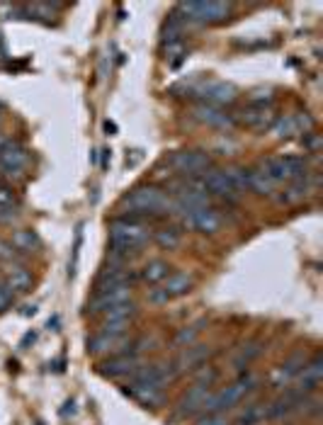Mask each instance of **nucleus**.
Returning <instances> with one entry per match:
<instances>
[{"label":"nucleus","mask_w":323,"mask_h":425,"mask_svg":"<svg viewBox=\"0 0 323 425\" xmlns=\"http://www.w3.org/2000/svg\"><path fill=\"white\" fill-rule=\"evenodd\" d=\"M209 393H212V387H204V384H195V387H190L180 396L178 406H175V418L187 420V418H192V415L202 413L204 401H207Z\"/></svg>","instance_id":"12"},{"label":"nucleus","mask_w":323,"mask_h":425,"mask_svg":"<svg viewBox=\"0 0 323 425\" xmlns=\"http://www.w3.org/2000/svg\"><path fill=\"white\" fill-rule=\"evenodd\" d=\"M17 207H20L17 192L3 182V185H0V212H10V209H17Z\"/></svg>","instance_id":"36"},{"label":"nucleus","mask_w":323,"mask_h":425,"mask_svg":"<svg viewBox=\"0 0 323 425\" xmlns=\"http://www.w3.org/2000/svg\"><path fill=\"white\" fill-rule=\"evenodd\" d=\"M178 17L185 25H219L226 22L233 12L231 3H180L175 8Z\"/></svg>","instance_id":"5"},{"label":"nucleus","mask_w":323,"mask_h":425,"mask_svg":"<svg viewBox=\"0 0 323 425\" xmlns=\"http://www.w3.org/2000/svg\"><path fill=\"white\" fill-rule=\"evenodd\" d=\"M139 314V308L134 302H124V304H117V306L107 308L105 314H102V321H119V324H132V319Z\"/></svg>","instance_id":"32"},{"label":"nucleus","mask_w":323,"mask_h":425,"mask_svg":"<svg viewBox=\"0 0 323 425\" xmlns=\"http://www.w3.org/2000/svg\"><path fill=\"white\" fill-rule=\"evenodd\" d=\"M307 365V357L302 355V352H294L291 357H287L285 362H282L280 367H275V372L270 374V384L275 389H285L289 387L294 379H297L299 369Z\"/></svg>","instance_id":"19"},{"label":"nucleus","mask_w":323,"mask_h":425,"mask_svg":"<svg viewBox=\"0 0 323 425\" xmlns=\"http://www.w3.org/2000/svg\"><path fill=\"white\" fill-rule=\"evenodd\" d=\"M250 105H272V90L267 88V90H253L250 93Z\"/></svg>","instance_id":"41"},{"label":"nucleus","mask_w":323,"mask_h":425,"mask_svg":"<svg viewBox=\"0 0 323 425\" xmlns=\"http://www.w3.org/2000/svg\"><path fill=\"white\" fill-rule=\"evenodd\" d=\"M146 299H149V304H156V306H160V304H168V299H165V294L160 292V287H151L149 294H146Z\"/></svg>","instance_id":"43"},{"label":"nucleus","mask_w":323,"mask_h":425,"mask_svg":"<svg viewBox=\"0 0 323 425\" xmlns=\"http://www.w3.org/2000/svg\"><path fill=\"white\" fill-rule=\"evenodd\" d=\"M309 396H302L297 389H287L282 396H277L275 401L267 404V420H277V418H285V415L291 413H299L307 404Z\"/></svg>","instance_id":"16"},{"label":"nucleus","mask_w":323,"mask_h":425,"mask_svg":"<svg viewBox=\"0 0 323 425\" xmlns=\"http://www.w3.org/2000/svg\"><path fill=\"white\" fill-rule=\"evenodd\" d=\"M151 229L139 217H119L110 223V248L115 263H122L124 255L139 253L151 241Z\"/></svg>","instance_id":"1"},{"label":"nucleus","mask_w":323,"mask_h":425,"mask_svg":"<svg viewBox=\"0 0 323 425\" xmlns=\"http://www.w3.org/2000/svg\"><path fill=\"white\" fill-rule=\"evenodd\" d=\"M151 239H154L156 243L160 245V248L175 250V248H180V243H182V231H180V229H173V226H168V229L156 231V236H151Z\"/></svg>","instance_id":"33"},{"label":"nucleus","mask_w":323,"mask_h":425,"mask_svg":"<svg viewBox=\"0 0 323 425\" xmlns=\"http://www.w3.org/2000/svg\"><path fill=\"white\" fill-rule=\"evenodd\" d=\"M12 302H15V297H12V292L5 287V282H3V277H0V311H5Z\"/></svg>","instance_id":"42"},{"label":"nucleus","mask_w":323,"mask_h":425,"mask_svg":"<svg viewBox=\"0 0 323 425\" xmlns=\"http://www.w3.org/2000/svg\"><path fill=\"white\" fill-rule=\"evenodd\" d=\"M141 365L143 362L139 355H127V352H122V355H112L107 362H100L97 372L110 379H132V374L136 372Z\"/></svg>","instance_id":"13"},{"label":"nucleus","mask_w":323,"mask_h":425,"mask_svg":"<svg viewBox=\"0 0 323 425\" xmlns=\"http://www.w3.org/2000/svg\"><path fill=\"white\" fill-rule=\"evenodd\" d=\"M168 275H170V263L163 260V258H154V260H149L139 270V280L151 284V287H158Z\"/></svg>","instance_id":"26"},{"label":"nucleus","mask_w":323,"mask_h":425,"mask_svg":"<svg viewBox=\"0 0 323 425\" xmlns=\"http://www.w3.org/2000/svg\"><path fill=\"white\" fill-rule=\"evenodd\" d=\"M263 350H265V343H263V340H248V343H243L239 350L233 352L231 367L236 369V372L243 374L246 369H248V367L253 365L260 355H263Z\"/></svg>","instance_id":"22"},{"label":"nucleus","mask_w":323,"mask_h":425,"mask_svg":"<svg viewBox=\"0 0 323 425\" xmlns=\"http://www.w3.org/2000/svg\"><path fill=\"white\" fill-rule=\"evenodd\" d=\"M275 185H289V182L307 180L309 175V163L304 156H267L260 160L258 165Z\"/></svg>","instance_id":"4"},{"label":"nucleus","mask_w":323,"mask_h":425,"mask_svg":"<svg viewBox=\"0 0 323 425\" xmlns=\"http://www.w3.org/2000/svg\"><path fill=\"white\" fill-rule=\"evenodd\" d=\"M200 180H202V185H204V190H207L209 197H219V199H224V202H228V204L239 202V195H236V190L228 185V180H226V175H224L222 168H209Z\"/></svg>","instance_id":"15"},{"label":"nucleus","mask_w":323,"mask_h":425,"mask_svg":"<svg viewBox=\"0 0 323 425\" xmlns=\"http://www.w3.org/2000/svg\"><path fill=\"white\" fill-rule=\"evenodd\" d=\"M197 425H231V420L226 418V413H204Z\"/></svg>","instance_id":"40"},{"label":"nucleus","mask_w":323,"mask_h":425,"mask_svg":"<svg viewBox=\"0 0 323 425\" xmlns=\"http://www.w3.org/2000/svg\"><path fill=\"white\" fill-rule=\"evenodd\" d=\"M309 197V182L299 180V182H289V185L282 190V195H277V202L280 204H299Z\"/></svg>","instance_id":"30"},{"label":"nucleus","mask_w":323,"mask_h":425,"mask_svg":"<svg viewBox=\"0 0 323 425\" xmlns=\"http://www.w3.org/2000/svg\"><path fill=\"white\" fill-rule=\"evenodd\" d=\"M222 377V372H219L217 367H200L195 374V384H204V387H214L217 384V379Z\"/></svg>","instance_id":"37"},{"label":"nucleus","mask_w":323,"mask_h":425,"mask_svg":"<svg viewBox=\"0 0 323 425\" xmlns=\"http://www.w3.org/2000/svg\"><path fill=\"white\" fill-rule=\"evenodd\" d=\"M202 326H204V321H200V324H195V326H185V328H180L178 333H175L173 345H175V348H190V345H195L197 338H200V333H202Z\"/></svg>","instance_id":"34"},{"label":"nucleus","mask_w":323,"mask_h":425,"mask_svg":"<svg viewBox=\"0 0 323 425\" xmlns=\"http://www.w3.org/2000/svg\"><path fill=\"white\" fill-rule=\"evenodd\" d=\"M185 56H187V47H185V42H175V44H168L165 47V61H168L170 66H180L182 61H185Z\"/></svg>","instance_id":"35"},{"label":"nucleus","mask_w":323,"mask_h":425,"mask_svg":"<svg viewBox=\"0 0 323 425\" xmlns=\"http://www.w3.org/2000/svg\"><path fill=\"white\" fill-rule=\"evenodd\" d=\"M192 117H195L200 124H204V127H212V129H231V127H236V117H233V114H228L224 107L204 105V102L195 105V110H192Z\"/></svg>","instance_id":"18"},{"label":"nucleus","mask_w":323,"mask_h":425,"mask_svg":"<svg viewBox=\"0 0 323 425\" xmlns=\"http://www.w3.org/2000/svg\"><path fill=\"white\" fill-rule=\"evenodd\" d=\"M214 348L212 345H202V343H195V345L190 348H182V352L178 357H175V369H178V374H185V372H192V369H200L204 362L209 360V357L214 355Z\"/></svg>","instance_id":"17"},{"label":"nucleus","mask_w":323,"mask_h":425,"mask_svg":"<svg viewBox=\"0 0 323 425\" xmlns=\"http://www.w3.org/2000/svg\"><path fill=\"white\" fill-rule=\"evenodd\" d=\"M255 384H258V377L250 372L241 374L239 379H233L231 384H226V387H222L219 391H212L207 396V401H204V413H226L228 409H233V406H239L241 401L248 396L250 391L255 389Z\"/></svg>","instance_id":"3"},{"label":"nucleus","mask_w":323,"mask_h":425,"mask_svg":"<svg viewBox=\"0 0 323 425\" xmlns=\"http://www.w3.org/2000/svg\"><path fill=\"white\" fill-rule=\"evenodd\" d=\"M195 93L200 97V102L204 105H214V107H224V105H231V102L239 100V88L233 83H226V80H217V78H207V80H200L195 85Z\"/></svg>","instance_id":"6"},{"label":"nucleus","mask_w":323,"mask_h":425,"mask_svg":"<svg viewBox=\"0 0 323 425\" xmlns=\"http://www.w3.org/2000/svg\"><path fill=\"white\" fill-rule=\"evenodd\" d=\"M243 117H241V122L246 124V127L250 129H265V127H272V122H275V112H272V105H248L243 112H241Z\"/></svg>","instance_id":"23"},{"label":"nucleus","mask_w":323,"mask_h":425,"mask_svg":"<svg viewBox=\"0 0 323 425\" xmlns=\"http://www.w3.org/2000/svg\"><path fill=\"white\" fill-rule=\"evenodd\" d=\"M5 141H8V138H5V136H3V134H0V146L5 144Z\"/></svg>","instance_id":"45"},{"label":"nucleus","mask_w":323,"mask_h":425,"mask_svg":"<svg viewBox=\"0 0 323 425\" xmlns=\"http://www.w3.org/2000/svg\"><path fill=\"white\" fill-rule=\"evenodd\" d=\"M294 387L302 396H311L313 391H318V384L323 382V360L321 355H313L311 360H307V365L299 369L297 379H294Z\"/></svg>","instance_id":"14"},{"label":"nucleus","mask_w":323,"mask_h":425,"mask_svg":"<svg viewBox=\"0 0 323 425\" xmlns=\"http://www.w3.org/2000/svg\"><path fill=\"white\" fill-rule=\"evenodd\" d=\"M15 217H17V209H10V212H0V223L12 221Z\"/></svg>","instance_id":"44"},{"label":"nucleus","mask_w":323,"mask_h":425,"mask_svg":"<svg viewBox=\"0 0 323 425\" xmlns=\"http://www.w3.org/2000/svg\"><path fill=\"white\" fill-rule=\"evenodd\" d=\"M17 258H20V255L15 253L10 239H0V263L5 265V263H12V260H17Z\"/></svg>","instance_id":"38"},{"label":"nucleus","mask_w":323,"mask_h":425,"mask_svg":"<svg viewBox=\"0 0 323 425\" xmlns=\"http://www.w3.org/2000/svg\"><path fill=\"white\" fill-rule=\"evenodd\" d=\"M302 144H304V149H307L309 154H316V151L321 149V134H316V129L309 132V134H304Z\"/></svg>","instance_id":"39"},{"label":"nucleus","mask_w":323,"mask_h":425,"mask_svg":"<svg viewBox=\"0 0 323 425\" xmlns=\"http://www.w3.org/2000/svg\"><path fill=\"white\" fill-rule=\"evenodd\" d=\"M248 190L260 197H275L277 185L260 168H248Z\"/></svg>","instance_id":"27"},{"label":"nucleus","mask_w":323,"mask_h":425,"mask_svg":"<svg viewBox=\"0 0 323 425\" xmlns=\"http://www.w3.org/2000/svg\"><path fill=\"white\" fill-rule=\"evenodd\" d=\"M119 207L129 212V217H156V214L170 212V197L156 185H139L122 197Z\"/></svg>","instance_id":"2"},{"label":"nucleus","mask_w":323,"mask_h":425,"mask_svg":"<svg viewBox=\"0 0 323 425\" xmlns=\"http://www.w3.org/2000/svg\"><path fill=\"white\" fill-rule=\"evenodd\" d=\"M182 226H185V229L197 231V234L214 236V234H219V231H222L224 214L209 204V207H202V209H197V212L187 214V217L182 219Z\"/></svg>","instance_id":"10"},{"label":"nucleus","mask_w":323,"mask_h":425,"mask_svg":"<svg viewBox=\"0 0 323 425\" xmlns=\"http://www.w3.org/2000/svg\"><path fill=\"white\" fill-rule=\"evenodd\" d=\"M182 32H185V22L178 17V12H170L168 20L163 22V32H160V37H163V44L168 47V44L182 42Z\"/></svg>","instance_id":"31"},{"label":"nucleus","mask_w":323,"mask_h":425,"mask_svg":"<svg viewBox=\"0 0 323 425\" xmlns=\"http://www.w3.org/2000/svg\"><path fill=\"white\" fill-rule=\"evenodd\" d=\"M0 277H3V282H5V287L12 292V297H17V294H27L34 284L32 272L27 270V265L20 260L5 263V265L0 267Z\"/></svg>","instance_id":"11"},{"label":"nucleus","mask_w":323,"mask_h":425,"mask_svg":"<svg viewBox=\"0 0 323 425\" xmlns=\"http://www.w3.org/2000/svg\"><path fill=\"white\" fill-rule=\"evenodd\" d=\"M29 165V149L22 146L20 141H5L0 146V170L5 175L20 178Z\"/></svg>","instance_id":"8"},{"label":"nucleus","mask_w":323,"mask_h":425,"mask_svg":"<svg viewBox=\"0 0 323 425\" xmlns=\"http://www.w3.org/2000/svg\"><path fill=\"white\" fill-rule=\"evenodd\" d=\"M129 340L124 335H107L97 330L91 340H88V352L93 355H107V352H115V355H122L127 350Z\"/></svg>","instance_id":"21"},{"label":"nucleus","mask_w":323,"mask_h":425,"mask_svg":"<svg viewBox=\"0 0 323 425\" xmlns=\"http://www.w3.org/2000/svg\"><path fill=\"white\" fill-rule=\"evenodd\" d=\"M10 243H12V248H15L17 255H32V253H37V250L42 248V239H39L37 231H32V229L12 231Z\"/></svg>","instance_id":"25"},{"label":"nucleus","mask_w":323,"mask_h":425,"mask_svg":"<svg viewBox=\"0 0 323 425\" xmlns=\"http://www.w3.org/2000/svg\"><path fill=\"white\" fill-rule=\"evenodd\" d=\"M267 420V404H248L233 420V425H260Z\"/></svg>","instance_id":"29"},{"label":"nucleus","mask_w":323,"mask_h":425,"mask_svg":"<svg viewBox=\"0 0 323 425\" xmlns=\"http://www.w3.org/2000/svg\"><path fill=\"white\" fill-rule=\"evenodd\" d=\"M0 185H3V180H0Z\"/></svg>","instance_id":"46"},{"label":"nucleus","mask_w":323,"mask_h":425,"mask_svg":"<svg viewBox=\"0 0 323 425\" xmlns=\"http://www.w3.org/2000/svg\"><path fill=\"white\" fill-rule=\"evenodd\" d=\"M158 287H160V292L165 294L168 302L170 299H180V297H187V294L195 289V277H192L190 272H170Z\"/></svg>","instance_id":"20"},{"label":"nucleus","mask_w":323,"mask_h":425,"mask_svg":"<svg viewBox=\"0 0 323 425\" xmlns=\"http://www.w3.org/2000/svg\"><path fill=\"white\" fill-rule=\"evenodd\" d=\"M124 393H129L136 404L146 406V409H158V406L165 404V391L156 387H139V384H129L124 389Z\"/></svg>","instance_id":"24"},{"label":"nucleus","mask_w":323,"mask_h":425,"mask_svg":"<svg viewBox=\"0 0 323 425\" xmlns=\"http://www.w3.org/2000/svg\"><path fill=\"white\" fill-rule=\"evenodd\" d=\"M132 284H117V287L95 289L93 299L88 302V314H105L107 308L117 306V304L132 302Z\"/></svg>","instance_id":"9"},{"label":"nucleus","mask_w":323,"mask_h":425,"mask_svg":"<svg viewBox=\"0 0 323 425\" xmlns=\"http://www.w3.org/2000/svg\"><path fill=\"white\" fill-rule=\"evenodd\" d=\"M224 170V175H226L228 185L236 190V195H246V190H248V168L246 165H226Z\"/></svg>","instance_id":"28"},{"label":"nucleus","mask_w":323,"mask_h":425,"mask_svg":"<svg viewBox=\"0 0 323 425\" xmlns=\"http://www.w3.org/2000/svg\"><path fill=\"white\" fill-rule=\"evenodd\" d=\"M170 165H173V170H178L180 175H185L187 180H197V178L204 175L209 168H214L212 156H209L207 151H200V149L178 151V154L170 158Z\"/></svg>","instance_id":"7"}]
</instances>
